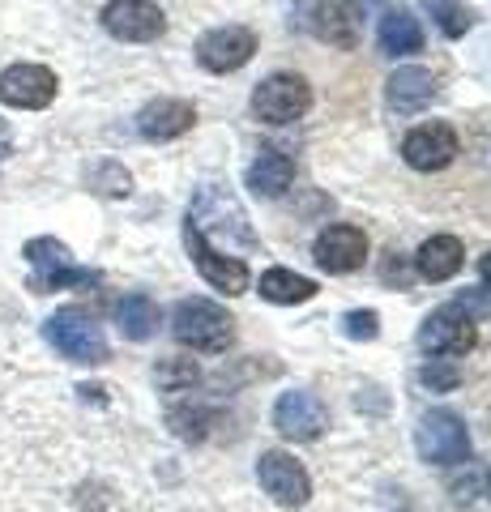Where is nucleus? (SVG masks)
Returning a JSON list of instances; mask_svg holds the SVG:
<instances>
[{"instance_id":"27","label":"nucleus","mask_w":491,"mask_h":512,"mask_svg":"<svg viewBox=\"0 0 491 512\" xmlns=\"http://www.w3.org/2000/svg\"><path fill=\"white\" fill-rule=\"evenodd\" d=\"M342 325H346V338H363V342H368V338H376V333H380V316L368 308V312H346V320H342Z\"/></svg>"},{"instance_id":"26","label":"nucleus","mask_w":491,"mask_h":512,"mask_svg":"<svg viewBox=\"0 0 491 512\" xmlns=\"http://www.w3.org/2000/svg\"><path fill=\"white\" fill-rule=\"evenodd\" d=\"M158 384H163L167 393H188L197 384L193 359H163V363H158Z\"/></svg>"},{"instance_id":"4","label":"nucleus","mask_w":491,"mask_h":512,"mask_svg":"<svg viewBox=\"0 0 491 512\" xmlns=\"http://www.w3.org/2000/svg\"><path fill=\"white\" fill-rule=\"evenodd\" d=\"M312 107V90L304 77L295 73H269L265 82L252 90V111H257V120L265 124H291L299 116H308Z\"/></svg>"},{"instance_id":"29","label":"nucleus","mask_w":491,"mask_h":512,"mask_svg":"<svg viewBox=\"0 0 491 512\" xmlns=\"http://www.w3.org/2000/svg\"><path fill=\"white\" fill-rule=\"evenodd\" d=\"M479 274H483V282H487V286H491V252H487V256H483V261H479Z\"/></svg>"},{"instance_id":"2","label":"nucleus","mask_w":491,"mask_h":512,"mask_svg":"<svg viewBox=\"0 0 491 512\" xmlns=\"http://www.w3.org/2000/svg\"><path fill=\"white\" fill-rule=\"evenodd\" d=\"M43 333H47V342H52L69 363H86V367L107 363V338H103V329L94 325V316H86V312L60 308L43 325Z\"/></svg>"},{"instance_id":"21","label":"nucleus","mask_w":491,"mask_h":512,"mask_svg":"<svg viewBox=\"0 0 491 512\" xmlns=\"http://www.w3.org/2000/svg\"><path fill=\"white\" fill-rule=\"evenodd\" d=\"M116 325H120V333L129 342H146L150 333H154V325H158L154 299H146V295H124L116 303Z\"/></svg>"},{"instance_id":"14","label":"nucleus","mask_w":491,"mask_h":512,"mask_svg":"<svg viewBox=\"0 0 491 512\" xmlns=\"http://www.w3.org/2000/svg\"><path fill=\"white\" fill-rule=\"evenodd\" d=\"M274 427L287 440L304 444V440H316L329 427V414L312 393H282L278 406H274Z\"/></svg>"},{"instance_id":"1","label":"nucleus","mask_w":491,"mask_h":512,"mask_svg":"<svg viewBox=\"0 0 491 512\" xmlns=\"http://www.w3.org/2000/svg\"><path fill=\"white\" fill-rule=\"evenodd\" d=\"M171 333H176V342L188 350L218 355V350H227L235 338V320L218 308L214 299H180L176 312H171Z\"/></svg>"},{"instance_id":"3","label":"nucleus","mask_w":491,"mask_h":512,"mask_svg":"<svg viewBox=\"0 0 491 512\" xmlns=\"http://www.w3.org/2000/svg\"><path fill=\"white\" fill-rule=\"evenodd\" d=\"M22 256L30 261V269H35V282H30V286H35L39 295L65 291V286H94V282H99V274H94V269L73 265L69 248L60 244V239H52V235L30 239V244L22 248Z\"/></svg>"},{"instance_id":"12","label":"nucleus","mask_w":491,"mask_h":512,"mask_svg":"<svg viewBox=\"0 0 491 512\" xmlns=\"http://www.w3.org/2000/svg\"><path fill=\"white\" fill-rule=\"evenodd\" d=\"M184 244H188L193 265L201 269V278L210 286H218V291H227V295H244L248 291V269H244L240 256H223L197 227H184Z\"/></svg>"},{"instance_id":"6","label":"nucleus","mask_w":491,"mask_h":512,"mask_svg":"<svg viewBox=\"0 0 491 512\" xmlns=\"http://www.w3.org/2000/svg\"><path fill=\"white\" fill-rule=\"evenodd\" d=\"M474 338H479V333H474V320H470V312L462 308V303L436 308L419 329V346L427 350V355H440V359L466 355V350H474Z\"/></svg>"},{"instance_id":"8","label":"nucleus","mask_w":491,"mask_h":512,"mask_svg":"<svg viewBox=\"0 0 491 512\" xmlns=\"http://www.w3.org/2000/svg\"><path fill=\"white\" fill-rule=\"evenodd\" d=\"M56 73L43 69V64H9L0 73V103L5 107H18V111H43L52 107L56 99Z\"/></svg>"},{"instance_id":"19","label":"nucleus","mask_w":491,"mask_h":512,"mask_svg":"<svg viewBox=\"0 0 491 512\" xmlns=\"http://www.w3.org/2000/svg\"><path fill=\"white\" fill-rule=\"evenodd\" d=\"M462 261H466V252H462V244H457L453 235H432L419 248V274L427 282H449L457 269H462Z\"/></svg>"},{"instance_id":"9","label":"nucleus","mask_w":491,"mask_h":512,"mask_svg":"<svg viewBox=\"0 0 491 512\" xmlns=\"http://www.w3.org/2000/svg\"><path fill=\"white\" fill-rule=\"evenodd\" d=\"M103 30L120 43H154L167 30V18L154 0H112L103 9Z\"/></svg>"},{"instance_id":"23","label":"nucleus","mask_w":491,"mask_h":512,"mask_svg":"<svg viewBox=\"0 0 491 512\" xmlns=\"http://www.w3.org/2000/svg\"><path fill=\"white\" fill-rule=\"evenodd\" d=\"M325 13L329 22H316L312 30L321 39H329V43H342V47H351L355 43V9L351 5H316Z\"/></svg>"},{"instance_id":"28","label":"nucleus","mask_w":491,"mask_h":512,"mask_svg":"<svg viewBox=\"0 0 491 512\" xmlns=\"http://www.w3.org/2000/svg\"><path fill=\"white\" fill-rule=\"evenodd\" d=\"M423 384H432V389H453V384H457V367H440V359H432L423 367Z\"/></svg>"},{"instance_id":"15","label":"nucleus","mask_w":491,"mask_h":512,"mask_svg":"<svg viewBox=\"0 0 491 512\" xmlns=\"http://www.w3.org/2000/svg\"><path fill=\"white\" fill-rule=\"evenodd\" d=\"M363 256H368V235L351 227V222H338V227L316 235V261L329 274H351V269L363 265Z\"/></svg>"},{"instance_id":"5","label":"nucleus","mask_w":491,"mask_h":512,"mask_svg":"<svg viewBox=\"0 0 491 512\" xmlns=\"http://www.w3.org/2000/svg\"><path fill=\"white\" fill-rule=\"evenodd\" d=\"M419 453L432 466H462L470 461V431L453 410H432L419 423Z\"/></svg>"},{"instance_id":"24","label":"nucleus","mask_w":491,"mask_h":512,"mask_svg":"<svg viewBox=\"0 0 491 512\" xmlns=\"http://www.w3.org/2000/svg\"><path fill=\"white\" fill-rule=\"evenodd\" d=\"M427 9H432V18H436V26L445 30L449 39H457V35H466L470 30V22H474V13L462 5V0H423Z\"/></svg>"},{"instance_id":"11","label":"nucleus","mask_w":491,"mask_h":512,"mask_svg":"<svg viewBox=\"0 0 491 512\" xmlns=\"http://www.w3.org/2000/svg\"><path fill=\"white\" fill-rule=\"evenodd\" d=\"M257 478H261V487H265L269 500L282 504V508H299V504H308V495H312L308 470L299 466L291 453H278V448H274V453H261Z\"/></svg>"},{"instance_id":"25","label":"nucleus","mask_w":491,"mask_h":512,"mask_svg":"<svg viewBox=\"0 0 491 512\" xmlns=\"http://www.w3.org/2000/svg\"><path fill=\"white\" fill-rule=\"evenodd\" d=\"M86 184L99 192V197H129V188H133L129 171H124L120 163H99V167L86 175Z\"/></svg>"},{"instance_id":"17","label":"nucleus","mask_w":491,"mask_h":512,"mask_svg":"<svg viewBox=\"0 0 491 512\" xmlns=\"http://www.w3.org/2000/svg\"><path fill=\"white\" fill-rule=\"evenodd\" d=\"M385 99L398 116H415V111H423L436 99V77L427 69H415V64H410V69H398L385 86Z\"/></svg>"},{"instance_id":"16","label":"nucleus","mask_w":491,"mask_h":512,"mask_svg":"<svg viewBox=\"0 0 491 512\" xmlns=\"http://www.w3.org/2000/svg\"><path fill=\"white\" fill-rule=\"evenodd\" d=\"M197 120V111L193 103H184V99H154L137 111V133L146 137V141H176L184 137L188 128H193Z\"/></svg>"},{"instance_id":"22","label":"nucleus","mask_w":491,"mask_h":512,"mask_svg":"<svg viewBox=\"0 0 491 512\" xmlns=\"http://www.w3.org/2000/svg\"><path fill=\"white\" fill-rule=\"evenodd\" d=\"M316 295V282L291 269H265L261 274V299L269 303H308Z\"/></svg>"},{"instance_id":"7","label":"nucleus","mask_w":491,"mask_h":512,"mask_svg":"<svg viewBox=\"0 0 491 512\" xmlns=\"http://www.w3.org/2000/svg\"><path fill=\"white\" fill-rule=\"evenodd\" d=\"M188 227H197L201 235H210V231L223 235V231H227V239H235L240 248L257 244V239H252V227H248L244 210L227 197V192H218V188H201V192H197L193 210H188Z\"/></svg>"},{"instance_id":"13","label":"nucleus","mask_w":491,"mask_h":512,"mask_svg":"<svg viewBox=\"0 0 491 512\" xmlns=\"http://www.w3.org/2000/svg\"><path fill=\"white\" fill-rule=\"evenodd\" d=\"M402 158H406V167H415V171H445L457 158V133L440 120L419 124L415 133H406Z\"/></svg>"},{"instance_id":"18","label":"nucleus","mask_w":491,"mask_h":512,"mask_svg":"<svg viewBox=\"0 0 491 512\" xmlns=\"http://www.w3.org/2000/svg\"><path fill=\"white\" fill-rule=\"evenodd\" d=\"M291 184H295V163L282 150H261L257 163L248 167V188L257 197H282Z\"/></svg>"},{"instance_id":"10","label":"nucleus","mask_w":491,"mask_h":512,"mask_svg":"<svg viewBox=\"0 0 491 512\" xmlns=\"http://www.w3.org/2000/svg\"><path fill=\"white\" fill-rule=\"evenodd\" d=\"M252 52H257V35H252L248 26H218L197 39V60H201V69H210V73L244 69Z\"/></svg>"},{"instance_id":"20","label":"nucleus","mask_w":491,"mask_h":512,"mask_svg":"<svg viewBox=\"0 0 491 512\" xmlns=\"http://www.w3.org/2000/svg\"><path fill=\"white\" fill-rule=\"evenodd\" d=\"M423 47V26L415 13L406 9H389L385 18H380V52L389 56H410Z\"/></svg>"}]
</instances>
